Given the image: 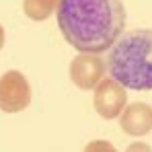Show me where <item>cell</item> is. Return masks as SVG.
<instances>
[{
    "mask_svg": "<svg viewBox=\"0 0 152 152\" xmlns=\"http://www.w3.org/2000/svg\"><path fill=\"white\" fill-rule=\"evenodd\" d=\"M82 152H117V148L111 144V142H105V140H93L84 146Z\"/></svg>",
    "mask_w": 152,
    "mask_h": 152,
    "instance_id": "obj_8",
    "label": "cell"
},
{
    "mask_svg": "<svg viewBox=\"0 0 152 152\" xmlns=\"http://www.w3.org/2000/svg\"><path fill=\"white\" fill-rule=\"evenodd\" d=\"M95 109L105 119H115L124 113L127 105L126 86H121L115 78H105L95 88Z\"/></svg>",
    "mask_w": 152,
    "mask_h": 152,
    "instance_id": "obj_4",
    "label": "cell"
},
{
    "mask_svg": "<svg viewBox=\"0 0 152 152\" xmlns=\"http://www.w3.org/2000/svg\"><path fill=\"white\" fill-rule=\"evenodd\" d=\"M126 152H152V148L148 144H144V142H134V144L127 146Z\"/></svg>",
    "mask_w": 152,
    "mask_h": 152,
    "instance_id": "obj_9",
    "label": "cell"
},
{
    "mask_svg": "<svg viewBox=\"0 0 152 152\" xmlns=\"http://www.w3.org/2000/svg\"><path fill=\"white\" fill-rule=\"evenodd\" d=\"M105 76V62L97 53H78L70 64V78L78 88L91 91Z\"/></svg>",
    "mask_w": 152,
    "mask_h": 152,
    "instance_id": "obj_5",
    "label": "cell"
},
{
    "mask_svg": "<svg viewBox=\"0 0 152 152\" xmlns=\"http://www.w3.org/2000/svg\"><path fill=\"white\" fill-rule=\"evenodd\" d=\"M62 0H23V10L31 21H45L58 10Z\"/></svg>",
    "mask_w": 152,
    "mask_h": 152,
    "instance_id": "obj_7",
    "label": "cell"
},
{
    "mask_svg": "<svg viewBox=\"0 0 152 152\" xmlns=\"http://www.w3.org/2000/svg\"><path fill=\"white\" fill-rule=\"evenodd\" d=\"M2 45H4V29L0 25V50H2Z\"/></svg>",
    "mask_w": 152,
    "mask_h": 152,
    "instance_id": "obj_10",
    "label": "cell"
},
{
    "mask_svg": "<svg viewBox=\"0 0 152 152\" xmlns=\"http://www.w3.org/2000/svg\"><path fill=\"white\" fill-rule=\"evenodd\" d=\"M121 129L127 136H146L152 132V107L148 103H132L121 113Z\"/></svg>",
    "mask_w": 152,
    "mask_h": 152,
    "instance_id": "obj_6",
    "label": "cell"
},
{
    "mask_svg": "<svg viewBox=\"0 0 152 152\" xmlns=\"http://www.w3.org/2000/svg\"><path fill=\"white\" fill-rule=\"evenodd\" d=\"M31 86L23 72L8 70L0 76V109L4 113H17L29 107Z\"/></svg>",
    "mask_w": 152,
    "mask_h": 152,
    "instance_id": "obj_3",
    "label": "cell"
},
{
    "mask_svg": "<svg viewBox=\"0 0 152 152\" xmlns=\"http://www.w3.org/2000/svg\"><path fill=\"white\" fill-rule=\"evenodd\" d=\"M107 70L129 91H152V29L124 33L107 53Z\"/></svg>",
    "mask_w": 152,
    "mask_h": 152,
    "instance_id": "obj_2",
    "label": "cell"
},
{
    "mask_svg": "<svg viewBox=\"0 0 152 152\" xmlns=\"http://www.w3.org/2000/svg\"><path fill=\"white\" fill-rule=\"evenodd\" d=\"M62 37L80 53L111 50L126 27L121 0H62L56 10Z\"/></svg>",
    "mask_w": 152,
    "mask_h": 152,
    "instance_id": "obj_1",
    "label": "cell"
}]
</instances>
